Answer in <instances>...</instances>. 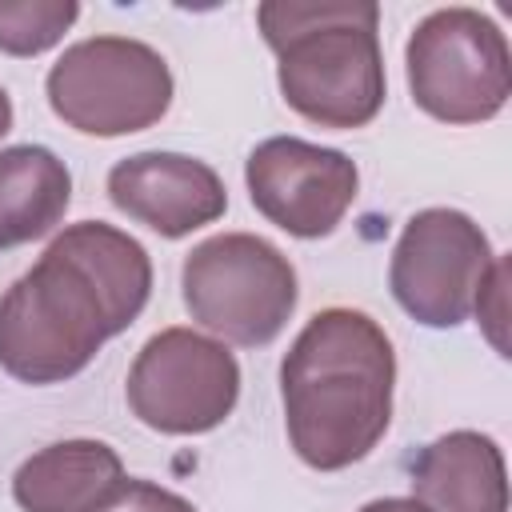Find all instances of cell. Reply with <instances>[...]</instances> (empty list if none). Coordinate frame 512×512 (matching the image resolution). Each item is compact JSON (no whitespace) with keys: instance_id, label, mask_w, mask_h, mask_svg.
Returning a JSON list of instances; mask_svg holds the SVG:
<instances>
[{"instance_id":"1","label":"cell","mask_w":512,"mask_h":512,"mask_svg":"<svg viewBox=\"0 0 512 512\" xmlns=\"http://www.w3.org/2000/svg\"><path fill=\"white\" fill-rule=\"evenodd\" d=\"M148 296L152 260L136 236L104 220L68 224L0 296V368L20 384H64Z\"/></svg>"},{"instance_id":"2","label":"cell","mask_w":512,"mask_h":512,"mask_svg":"<svg viewBox=\"0 0 512 512\" xmlns=\"http://www.w3.org/2000/svg\"><path fill=\"white\" fill-rule=\"evenodd\" d=\"M396 352L360 308H324L292 340L280 364L284 428L316 472L364 460L392 424Z\"/></svg>"},{"instance_id":"3","label":"cell","mask_w":512,"mask_h":512,"mask_svg":"<svg viewBox=\"0 0 512 512\" xmlns=\"http://www.w3.org/2000/svg\"><path fill=\"white\" fill-rule=\"evenodd\" d=\"M292 112L320 128H364L384 108L380 8L372 0H268L256 8Z\"/></svg>"},{"instance_id":"4","label":"cell","mask_w":512,"mask_h":512,"mask_svg":"<svg viewBox=\"0 0 512 512\" xmlns=\"http://www.w3.org/2000/svg\"><path fill=\"white\" fill-rule=\"evenodd\" d=\"M184 308L228 344H272L296 312L300 284L292 260L264 236L220 232L184 256Z\"/></svg>"},{"instance_id":"5","label":"cell","mask_w":512,"mask_h":512,"mask_svg":"<svg viewBox=\"0 0 512 512\" xmlns=\"http://www.w3.org/2000/svg\"><path fill=\"white\" fill-rule=\"evenodd\" d=\"M404 64L416 108L444 124L492 120L512 96L508 36L480 8L428 12L408 36Z\"/></svg>"},{"instance_id":"6","label":"cell","mask_w":512,"mask_h":512,"mask_svg":"<svg viewBox=\"0 0 512 512\" xmlns=\"http://www.w3.org/2000/svg\"><path fill=\"white\" fill-rule=\"evenodd\" d=\"M168 60L132 36H88L48 68L52 112L84 136H132L172 108Z\"/></svg>"},{"instance_id":"7","label":"cell","mask_w":512,"mask_h":512,"mask_svg":"<svg viewBox=\"0 0 512 512\" xmlns=\"http://www.w3.org/2000/svg\"><path fill=\"white\" fill-rule=\"evenodd\" d=\"M128 408L164 436L220 428L240 400V364L224 340L192 328H164L144 340L128 368Z\"/></svg>"},{"instance_id":"8","label":"cell","mask_w":512,"mask_h":512,"mask_svg":"<svg viewBox=\"0 0 512 512\" xmlns=\"http://www.w3.org/2000/svg\"><path fill=\"white\" fill-rule=\"evenodd\" d=\"M492 264L496 252L468 212L424 208L404 224L392 248L388 284L412 320L428 328H456L472 316Z\"/></svg>"},{"instance_id":"9","label":"cell","mask_w":512,"mask_h":512,"mask_svg":"<svg viewBox=\"0 0 512 512\" xmlns=\"http://www.w3.org/2000/svg\"><path fill=\"white\" fill-rule=\"evenodd\" d=\"M252 208L300 240L328 236L356 204L360 168L348 152L308 144L300 136H272L244 160Z\"/></svg>"},{"instance_id":"10","label":"cell","mask_w":512,"mask_h":512,"mask_svg":"<svg viewBox=\"0 0 512 512\" xmlns=\"http://www.w3.org/2000/svg\"><path fill=\"white\" fill-rule=\"evenodd\" d=\"M108 196L128 220L168 240L220 220L228 208V188L216 168L184 152H136L116 160L108 172Z\"/></svg>"},{"instance_id":"11","label":"cell","mask_w":512,"mask_h":512,"mask_svg":"<svg viewBox=\"0 0 512 512\" xmlns=\"http://www.w3.org/2000/svg\"><path fill=\"white\" fill-rule=\"evenodd\" d=\"M408 484L428 512H508L504 452L472 428H456L420 448Z\"/></svg>"},{"instance_id":"12","label":"cell","mask_w":512,"mask_h":512,"mask_svg":"<svg viewBox=\"0 0 512 512\" xmlns=\"http://www.w3.org/2000/svg\"><path fill=\"white\" fill-rule=\"evenodd\" d=\"M124 480V460L104 440H60L32 452L12 476V500L24 512H88Z\"/></svg>"},{"instance_id":"13","label":"cell","mask_w":512,"mask_h":512,"mask_svg":"<svg viewBox=\"0 0 512 512\" xmlns=\"http://www.w3.org/2000/svg\"><path fill=\"white\" fill-rule=\"evenodd\" d=\"M72 200L64 160L44 144L0 148V252L52 232Z\"/></svg>"},{"instance_id":"14","label":"cell","mask_w":512,"mask_h":512,"mask_svg":"<svg viewBox=\"0 0 512 512\" xmlns=\"http://www.w3.org/2000/svg\"><path fill=\"white\" fill-rule=\"evenodd\" d=\"M76 0H0V52L40 56L76 24Z\"/></svg>"},{"instance_id":"15","label":"cell","mask_w":512,"mask_h":512,"mask_svg":"<svg viewBox=\"0 0 512 512\" xmlns=\"http://www.w3.org/2000/svg\"><path fill=\"white\" fill-rule=\"evenodd\" d=\"M88 512H196L180 492L160 488L152 480H120L108 496H100Z\"/></svg>"},{"instance_id":"16","label":"cell","mask_w":512,"mask_h":512,"mask_svg":"<svg viewBox=\"0 0 512 512\" xmlns=\"http://www.w3.org/2000/svg\"><path fill=\"white\" fill-rule=\"evenodd\" d=\"M472 312H476L484 336L492 340V348L500 356H508V336H504L508 332V260L504 256H496V264H492V272H488Z\"/></svg>"},{"instance_id":"17","label":"cell","mask_w":512,"mask_h":512,"mask_svg":"<svg viewBox=\"0 0 512 512\" xmlns=\"http://www.w3.org/2000/svg\"><path fill=\"white\" fill-rule=\"evenodd\" d=\"M360 512H428L416 496H384V500H368Z\"/></svg>"},{"instance_id":"18","label":"cell","mask_w":512,"mask_h":512,"mask_svg":"<svg viewBox=\"0 0 512 512\" xmlns=\"http://www.w3.org/2000/svg\"><path fill=\"white\" fill-rule=\"evenodd\" d=\"M12 132V96L4 92V84H0V140Z\"/></svg>"}]
</instances>
